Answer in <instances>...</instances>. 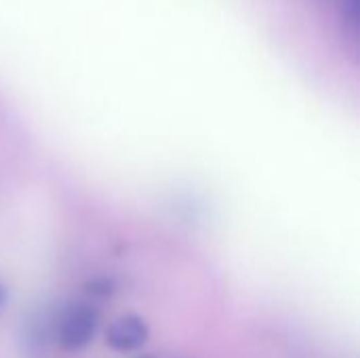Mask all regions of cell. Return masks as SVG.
Returning <instances> with one entry per match:
<instances>
[{"mask_svg": "<svg viewBox=\"0 0 360 358\" xmlns=\"http://www.w3.org/2000/svg\"><path fill=\"white\" fill-rule=\"evenodd\" d=\"M4 304H6V289H4V285L0 283V312H2V308H4Z\"/></svg>", "mask_w": 360, "mask_h": 358, "instance_id": "4", "label": "cell"}, {"mask_svg": "<svg viewBox=\"0 0 360 358\" xmlns=\"http://www.w3.org/2000/svg\"><path fill=\"white\" fill-rule=\"evenodd\" d=\"M143 358H152V357H143Z\"/></svg>", "mask_w": 360, "mask_h": 358, "instance_id": "5", "label": "cell"}, {"mask_svg": "<svg viewBox=\"0 0 360 358\" xmlns=\"http://www.w3.org/2000/svg\"><path fill=\"white\" fill-rule=\"evenodd\" d=\"M338 11L344 27H348L352 34L359 30V0H338Z\"/></svg>", "mask_w": 360, "mask_h": 358, "instance_id": "3", "label": "cell"}, {"mask_svg": "<svg viewBox=\"0 0 360 358\" xmlns=\"http://www.w3.org/2000/svg\"><path fill=\"white\" fill-rule=\"evenodd\" d=\"M150 338L148 323L141 317L127 314L116 319L105 331V344L118 352H131L141 348Z\"/></svg>", "mask_w": 360, "mask_h": 358, "instance_id": "2", "label": "cell"}, {"mask_svg": "<svg viewBox=\"0 0 360 358\" xmlns=\"http://www.w3.org/2000/svg\"><path fill=\"white\" fill-rule=\"evenodd\" d=\"M99 323V314L93 306L89 304H76L63 312V317L57 321V342L63 350H82L84 346L91 344L95 338Z\"/></svg>", "mask_w": 360, "mask_h": 358, "instance_id": "1", "label": "cell"}]
</instances>
